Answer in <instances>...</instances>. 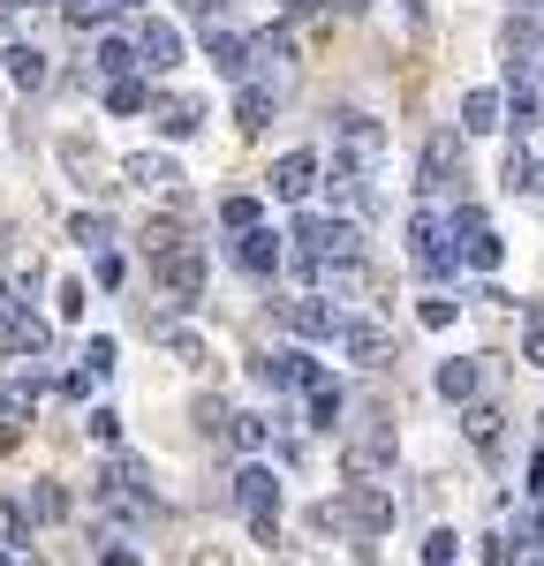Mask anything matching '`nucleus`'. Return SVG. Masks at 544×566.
<instances>
[{
  "label": "nucleus",
  "mask_w": 544,
  "mask_h": 566,
  "mask_svg": "<svg viewBox=\"0 0 544 566\" xmlns=\"http://www.w3.org/2000/svg\"><path fill=\"white\" fill-rule=\"evenodd\" d=\"M234 264L265 280L272 264H280V234H272V227H242V234H234Z\"/></svg>",
  "instance_id": "obj_21"
},
{
  "label": "nucleus",
  "mask_w": 544,
  "mask_h": 566,
  "mask_svg": "<svg viewBox=\"0 0 544 566\" xmlns=\"http://www.w3.org/2000/svg\"><path fill=\"white\" fill-rule=\"evenodd\" d=\"M0 69H8V84L15 91H45L53 84V53H45V45H8V53H0Z\"/></svg>",
  "instance_id": "obj_16"
},
{
  "label": "nucleus",
  "mask_w": 544,
  "mask_h": 566,
  "mask_svg": "<svg viewBox=\"0 0 544 566\" xmlns=\"http://www.w3.org/2000/svg\"><path fill=\"white\" fill-rule=\"evenodd\" d=\"M234 129H242V136H265L272 129V91L265 84H242V91H234Z\"/></svg>",
  "instance_id": "obj_23"
},
{
  "label": "nucleus",
  "mask_w": 544,
  "mask_h": 566,
  "mask_svg": "<svg viewBox=\"0 0 544 566\" xmlns=\"http://www.w3.org/2000/svg\"><path fill=\"white\" fill-rule=\"evenodd\" d=\"M530 544H544V506H537V514H530Z\"/></svg>",
  "instance_id": "obj_49"
},
{
  "label": "nucleus",
  "mask_w": 544,
  "mask_h": 566,
  "mask_svg": "<svg viewBox=\"0 0 544 566\" xmlns=\"http://www.w3.org/2000/svg\"><path fill=\"white\" fill-rule=\"evenodd\" d=\"M23 566H45V559H39V552H23Z\"/></svg>",
  "instance_id": "obj_52"
},
{
  "label": "nucleus",
  "mask_w": 544,
  "mask_h": 566,
  "mask_svg": "<svg viewBox=\"0 0 544 566\" xmlns=\"http://www.w3.org/2000/svg\"><path fill=\"white\" fill-rule=\"evenodd\" d=\"M416 317H423L431 333H447L453 317H461V303H453V295H439V287H423V303H416Z\"/></svg>",
  "instance_id": "obj_32"
},
{
  "label": "nucleus",
  "mask_w": 544,
  "mask_h": 566,
  "mask_svg": "<svg viewBox=\"0 0 544 566\" xmlns=\"http://www.w3.org/2000/svg\"><path fill=\"white\" fill-rule=\"evenodd\" d=\"M122 181H129V189H175L181 167L167 151H129V159H122Z\"/></svg>",
  "instance_id": "obj_19"
},
{
  "label": "nucleus",
  "mask_w": 544,
  "mask_h": 566,
  "mask_svg": "<svg viewBox=\"0 0 544 566\" xmlns=\"http://www.w3.org/2000/svg\"><path fill=\"white\" fill-rule=\"evenodd\" d=\"M499 122H506V98H499V91H469V98H461V129L469 136H492Z\"/></svg>",
  "instance_id": "obj_25"
},
{
  "label": "nucleus",
  "mask_w": 544,
  "mask_h": 566,
  "mask_svg": "<svg viewBox=\"0 0 544 566\" xmlns=\"http://www.w3.org/2000/svg\"><path fill=\"white\" fill-rule=\"evenodd\" d=\"M159 287H167V303L189 310L205 295V250L197 242H175V250H159Z\"/></svg>",
  "instance_id": "obj_6"
},
{
  "label": "nucleus",
  "mask_w": 544,
  "mask_h": 566,
  "mask_svg": "<svg viewBox=\"0 0 544 566\" xmlns=\"http://www.w3.org/2000/svg\"><path fill=\"white\" fill-rule=\"evenodd\" d=\"M136 69H151V76L181 69V31L167 15H144V23H136Z\"/></svg>",
  "instance_id": "obj_12"
},
{
  "label": "nucleus",
  "mask_w": 544,
  "mask_h": 566,
  "mask_svg": "<svg viewBox=\"0 0 544 566\" xmlns=\"http://www.w3.org/2000/svg\"><path fill=\"white\" fill-rule=\"evenodd\" d=\"M69 242H84V250H106V242H114V219H106V212H69Z\"/></svg>",
  "instance_id": "obj_29"
},
{
  "label": "nucleus",
  "mask_w": 544,
  "mask_h": 566,
  "mask_svg": "<svg viewBox=\"0 0 544 566\" xmlns=\"http://www.w3.org/2000/svg\"><path fill=\"white\" fill-rule=\"evenodd\" d=\"M408 15H423V0H408Z\"/></svg>",
  "instance_id": "obj_53"
},
{
  "label": "nucleus",
  "mask_w": 544,
  "mask_h": 566,
  "mask_svg": "<svg viewBox=\"0 0 544 566\" xmlns=\"http://www.w3.org/2000/svg\"><path fill=\"white\" fill-rule=\"evenodd\" d=\"M333 423H341V386L325 378V386L311 392V431H333Z\"/></svg>",
  "instance_id": "obj_35"
},
{
  "label": "nucleus",
  "mask_w": 544,
  "mask_h": 566,
  "mask_svg": "<svg viewBox=\"0 0 544 566\" xmlns=\"http://www.w3.org/2000/svg\"><path fill=\"white\" fill-rule=\"evenodd\" d=\"M84 310H91L84 303V280H69V287H61V317H84Z\"/></svg>",
  "instance_id": "obj_45"
},
{
  "label": "nucleus",
  "mask_w": 544,
  "mask_h": 566,
  "mask_svg": "<svg viewBox=\"0 0 544 566\" xmlns=\"http://www.w3.org/2000/svg\"><path fill=\"white\" fill-rule=\"evenodd\" d=\"M98 506H106L114 522H159L151 469H144V461H129V453H114V461L98 469Z\"/></svg>",
  "instance_id": "obj_1"
},
{
  "label": "nucleus",
  "mask_w": 544,
  "mask_h": 566,
  "mask_svg": "<svg viewBox=\"0 0 544 566\" xmlns=\"http://www.w3.org/2000/svg\"><path fill=\"white\" fill-rule=\"evenodd\" d=\"M31 506H39L45 522H61V514H69V491H53V483H39V491H31Z\"/></svg>",
  "instance_id": "obj_41"
},
{
  "label": "nucleus",
  "mask_w": 544,
  "mask_h": 566,
  "mask_svg": "<svg viewBox=\"0 0 544 566\" xmlns=\"http://www.w3.org/2000/svg\"><path fill=\"white\" fill-rule=\"evenodd\" d=\"M431 386H439V400H453V408H469V400L484 392V363H477V355H447Z\"/></svg>",
  "instance_id": "obj_17"
},
{
  "label": "nucleus",
  "mask_w": 544,
  "mask_h": 566,
  "mask_svg": "<svg viewBox=\"0 0 544 566\" xmlns=\"http://www.w3.org/2000/svg\"><path fill=\"white\" fill-rule=\"evenodd\" d=\"M197 431H205V438H220V431H227V408H220V400H212V392L197 400Z\"/></svg>",
  "instance_id": "obj_42"
},
{
  "label": "nucleus",
  "mask_w": 544,
  "mask_h": 566,
  "mask_svg": "<svg viewBox=\"0 0 544 566\" xmlns=\"http://www.w3.org/2000/svg\"><path fill=\"white\" fill-rule=\"evenodd\" d=\"M144 106H151V84L144 76H114L106 84V114H144Z\"/></svg>",
  "instance_id": "obj_28"
},
{
  "label": "nucleus",
  "mask_w": 544,
  "mask_h": 566,
  "mask_svg": "<svg viewBox=\"0 0 544 566\" xmlns=\"http://www.w3.org/2000/svg\"><path fill=\"white\" fill-rule=\"evenodd\" d=\"M91 69H98V84H114V76H136V39L106 31V39L91 45Z\"/></svg>",
  "instance_id": "obj_22"
},
{
  "label": "nucleus",
  "mask_w": 544,
  "mask_h": 566,
  "mask_svg": "<svg viewBox=\"0 0 544 566\" xmlns=\"http://www.w3.org/2000/svg\"><path fill=\"white\" fill-rule=\"evenodd\" d=\"M220 227H227V234L258 227V197H220Z\"/></svg>",
  "instance_id": "obj_36"
},
{
  "label": "nucleus",
  "mask_w": 544,
  "mask_h": 566,
  "mask_svg": "<svg viewBox=\"0 0 544 566\" xmlns=\"http://www.w3.org/2000/svg\"><path fill=\"white\" fill-rule=\"evenodd\" d=\"M469 189V159H461V129H439L423 144V197H453Z\"/></svg>",
  "instance_id": "obj_4"
},
{
  "label": "nucleus",
  "mask_w": 544,
  "mask_h": 566,
  "mask_svg": "<svg viewBox=\"0 0 544 566\" xmlns=\"http://www.w3.org/2000/svg\"><path fill=\"white\" fill-rule=\"evenodd\" d=\"M258 378L280 392H317L325 386V363H311V348H287V355H258Z\"/></svg>",
  "instance_id": "obj_11"
},
{
  "label": "nucleus",
  "mask_w": 544,
  "mask_h": 566,
  "mask_svg": "<svg viewBox=\"0 0 544 566\" xmlns=\"http://www.w3.org/2000/svg\"><path fill=\"white\" fill-rule=\"evenodd\" d=\"M234 506H242V514H250V522H258V514H272V506H280V476H272L265 461H242V469H234Z\"/></svg>",
  "instance_id": "obj_14"
},
{
  "label": "nucleus",
  "mask_w": 544,
  "mask_h": 566,
  "mask_svg": "<svg viewBox=\"0 0 544 566\" xmlns=\"http://www.w3.org/2000/svg\"><path fill=\"white\" fill-rule=\"evenodd\" d=\"M333 8H341V15H363V8H370V0H333Z\"/></svg>",
  "instance_id": "obj_50"
},
{
  "label": "nucleus",
  "mask_w": 544,
  "mask_h": 566,
  "mask_svg": "<svg viewBox=\"0 0 544 566\" xmlns=\"http://www.w3.org/2000/svg\"><path fill=\"white\" fill-rule=\"evenodd\" d=\"M378 469H394V423H386V416L348 446V476H378Z\"/></svg>",
  "instance_id": "obj_18"
},
{
  "label": "nucleus",
  "mask_w": 544,
  "mask_h": 566,
  "mask_svg": "<svg viewBox=\"0 0 544 566\" xmlns=\"http://www.w3.org/2000/svg\"><path fill=\"white\" fill-rule=\"evenodd\" d=\"M122 280H129V264L114 258V250H98V258H91V287H106V295H114Z\"/></svg>",
  "instance_id": "obj_37"
},
{
  "label": "nucleus",
  "mask_w": 544,
  "mask_h": 566,
  "mask_svg": "<svg viewBox=\"0 0 544 566\" xmlns=\"http://www.w3.org/2000/svg\"><path fill=\"white\" fill-rule=\"evenodd\" d=\"M522 8H544V0H522Z\"/></svg>",
  "instance_id": "obj_54"
},
{
  "label": "nucleus",
  "mask_w": 544,
  "mask_h": 566,
  "mask_svg": "<svg viewBox=\"0 0 544 566\" xmlns=\"http://www.w3.org/2000/svg\"><path fill=\"white\" fill-rule=\"evenodd\" d=\"M280 325H287L295 340H341V310L325 303V295H287V303H280Z\"/></svg>",
  "instance_id": "obj_8"
},
{
  "label": "nucleus",
  "mask_w": 544,
  "mask_h": 566,
  "mask_svg": "<svg viewBox=\"0 0 544 566\" xmlns=\"http://www.w3.org/2000/svg\"><path fill=\"white\" fill-rule=\"evenodd\" d=\"M453 544H461L453 528H431V536H423V566H453Z\"/></svg>",
  "instance_id": "obj_39"
},
{
  "label": "nucleus",
  "mask_w": 544,
  "mask_h": 566,
  "mask_svg": "<svg viewBox=\"0 0 544 566\" xmlns=\"http://www.w3.org/2000/svg\"><path fill=\"white\" fill-rule=\"evenodd\" d=\"M181 15L189 23H220V0H181Z\"/></svg>",
  "instance_id": "obj_47"
},
{
  "label": "nucleus",
  "mask_w": 544,
  "mask_h": 566,
  "mask_svg": "<svg viewBox=\"0 0 544 566\" xmlns=\"http://www.w3.org/2000/svg\"><path fill=\"white\" fill-rule=\"evenodd\" d=\"M227 438H234L242 453H258V446L272 438V416H250V408H242V416H227Z\"/></svg>",
  "instance_id": "obj_31"
},
{
  "label": "nucleus",
  "mask_w": 544,
  "mask_h": 566,
  "mask_svg": "<svg viewBox=\"0 0 544 566\" xmlns=\"http://www.w3.org/2000/svg\"><path fill=\"white\" fill-rule=\"evenodd\" d=\"M0 566H23V552H15V544H0Z\"/></svg>",
  "instance_id": "obj_51"
},
{
  "label": "nucleus",
  "mask_w": 544,
  "mask_h": 566,
  "mask_svg": "<svg viewBox=\"0 0 544 566\" xmlns=\"http://www.w3.org/2000/svg\"><path fill=\"white\" fill-rule=\"evenodd\" d=\"M45 340H53L45 317L23 303L15 287H0V355H8V363H15V355H45Z\"/></svg>",
  "instance_id": "obj_3"
},
{
  "label": "nucleus",
  "mask_w": 544,
  "mask_h": 566,
  "mask_svg": "<svg viewBox=\"0 0 544 566\" xmlns=\"http://www.w3.org/2000/svg\"><path fill=\"white\" fill-rule=\"evenodd\" d=\"M453 227V250H461V264H477V272H492L499 258H506V242H499V227L484 212H477V205H461V212L447 219Z\"/></svg>",
  "instance_id": "obj_5"
},
{
  "label": "nucleus",
  "mask_w": 544,
  "mask_h": 566,
  "mask_svg": "<svg viewBox=\"0 0 544 566\" xmlns=\"http://www.w3.org/2000/svg\"><path fill=\"white\" fill-rule=\"evenodd\" d=\"M530 566H544V559H530Z\"/></svg>",
  "instance_id": "obj_56"
},
{
  "label": "nucleus",
  "mask_w": 544,
  "mask_h": 566,
  "mask_svg": "<svg viewBox=\"0 0 544 566\" xmlns=\"http://www.w3.org/2000/svg\"><path fill=\"white\" fill-rule=\"evenodd\" d=\"M477 552H484V566H506V559H514V544H506V536H484Z\"/></svg>",
  "instance_id": "obj_46"
},
{
  "label": "nucleus",
  "mask_w": 544,
  "mask_h": 566,
  "mask_svg": "<svg viewBox=\"0 0 544 566\" xmlns=\"http://www.w3.org/2000/svg\"><path fill=\"white\" fill-rule=\"evenodd\" d=\"M151 114H159V136H175V144L205 129V98H181V91L175 98H151Z\"/></svg>",
  "instance_id": "obj_20"
},
{
  "label": "nucleus",
  "mask_w": 544,
  "mask_h": 566,
  "mask_svg": "<svg viewBox=\"0 0 544 566\" xmlns=\"http://www.w3.org/2000/svg\"><path fill=\"white\" fill-rule=\"evenodd\" d=\"M506 189H514V197H544V167L522 151V144L506 151Z\"/></svg>",
  "instance_id": "obj_27"
},
{
  "label": "nucleus",
  "mask_w": 544,
  "mask_h": 566,
  "mask_svg": "<svg viewBox=\"0 0 544 566\" xmlns=\"http://www.w3.org/2000/svg\"><path fill=\"white\" fill-rule=\"evenodd\" d=\"M23 423H31V400H15V392H0V453L23 438Z\"/></svg>",
  "instance_id": "obj_34"
},
{
  "label": "nucleus",
  "mask_w": 544,
  "mask_h": 566,
  "mask_svg": "<svg viewBox=\"0 0 544 566\" xmlns=\"http://www.w3.org/2000/svg\"><path fill=\"white\" fill-rule=\"evenodd\" d=\"M205 53H212V69L234 76V84H250V69H258V61H250V39L227 31V23H205Z\"/></svg>",
  "instance_id": "obj_15"
},
{
  "label": "nucleus",
  "mask_w": 544,
  "mask_h": 566,
  "mask_svg": "<svg viewBox=\"0 0 544 566\" xmlns=\"http://www.w3.org/2000/svg\"><path fill=\"white\" fill-rule=\"evenodd\" d=\"M341 522H348L363 544H370V536H386V528H394V499H386L378 483H348V499H341Z\"/></svg>",
  "instance_id": "obj_9"
},
{
  "label": "nucleus",
  "mask_w": 544,
  "mask_h": 566,
  "mask_svg": "<svg viewBox=\"0 0 544 566\" xmlns=\"http://www.w3.org/2000/svg\"><path fill=\"white\" fill-rule=\"evenodd\" d=\"M144 0H61V15L76 23V31H98V23H114V15H136Z\"/></svg>",
  "instance_id": "obj_24"
},
{
  "label": "nucleus",
  "mask_w": 544,
  "mask_h": 566,
  "mask_svg": "<svg viewBox=\"0 0 544 566\" xmlns=\"http://www.w3.org/2000/svg\"><path fill=\"white\" fill-rule=\"evenodd\" d=\"M91 438H98V446H122V416H114V408H91V423H84Z\"/></svg>",
  "instance_id": "obj_40"
},
{
  "label": "nucleus",
  "mask_w": 544,
  "mask_h": 566,
  "mask_svg": "<svg viewBox=\"0 0 544 566\" xmlns=\"http://www.w3.org/2000/svg\"><path fill=\"white\" fill-rule=\"evenodd\" d=\"M325 0H280V15H317Z\"/></svg>",
  "instance_id": "obj_48"
},
{
  "label": "nucleus",
  "mask_w": 544,
  "mask_h": 566,
  "mask_svg": "<svg viewBox=\"0 0 544 566\" xmlns=\"http://www.w3.org/2000/svg\"><path fill=\"white\" fill-rule=\"evenodd\" d=\"M408 258H416V272H423V280H447L453 264H461V250H453V227L431 212V205H423V212H408Z\"/></svg>",
  "instance_id": "obj_2"
},
{
  "label": "nucleus",
  "mask_w": 544,
  "mask_h": 566,
  "mask_svg": "<svg viewBox=\"0 0 544 566\" xmlns=\"http://www.w3.org/2000/svg\"><path fill=\"white\" fill-rule=\"evenodd\" d=\"M522 355H530V363H537V370H544V310H537V317H530V333H522Z\"/></svg>",
  "instance_id": "obj_44"
},
{
  "label": "nucleus",
  "mask_w": 544,
  "mask_h": 566,
  "mask_svg": "<svg viewBox=\"0 0 544 566\" xmlns=\"http://www.w3.org/2000/svg\"><path fill=\"white\" fill-rule=\"evenodd\" d=\"M265 189L280 197V205H303V197L317 189V151H287V159H272Z\"/></svg>",
  "instance_id": "obj_13"
},
{
  "label": "nucleus",
  "mask_w": 544,
  "mask_h": 566,
  "mask_svg": "<svg viewBox=\"0 0 544 566\" xmlns=\"http://www.w3.org/2000/svg\"><path fill=\"white\" fill-rule=\"evenodd\" d=\"M159 340H167L181 363H205V340H197V333H181V325H167V317H159Z\"/></svg>",
  "instance_id": "obj_38"
},
{
  "label": "nucleus",
  "mask_w": 544,
  "mask_h": 566,
  "mask_svg": "<svg viewBox=\"0 0 544 566\" xmlns=\"http://www.w3.org/2000/svg\"><path fill=\"white\" fill-rule=\"evenodd\" d=\"M39 15H45V0H0V39L23 45L31 31H39Z\"/></svg>",
  "instance_id": "obj_26"
},
{
  "label": "nucleus",
  "mask_w": 544,
  "mask_h": 566,
  "mask_svg": "<svg viewBox=\"0 0 544 566\" xmlns=\"http://www.w3.org/2000/svg\"><path fill=\"white\" fill-rule=\"evenodd\" d=\"M537 91H544V69H537Z\"/></svg>",
  "instance_id": "obj_55"
},
{
  "label": "nucleus",
  "mask_w": 544,
  "mask_h": 566,
  "mask_svg": "<svg viewBox=\"0 0 544 566\" xmlns=\"http://www.w3.org/2000/svg\"><path fill=\"white\" fill-rule=\"evenodd\" d=\"M98 566H136V552L122 544V536H98Z\"/></svg>",
  "instance_id": "obj_43"
},
{
  "label": "nucleus",
  "mask_w": 544,
  "mask_h": 566,
  "mask_svg": "<svg viewBox=\"0 0 544 566\" xmlns=\"http://www.w3.org/2000/svg\"><path fill=\"white\" fill-rule=\"evenodd\" d=\"M378 159H386V129H378L370 114H341V167L378 175Z\"/></svg>",
  "instance_id": "obj_10"
},
{
  "label": "nucleus",
  "mask_w": 544,
  "mask_h": 566,
  "mask_svg": "<svg viewBox=\"0 0 544 566\" xmlns=\"http://www.w3.org/2000/svg\"><path fill=\"white\" fill-rule=\"evenodd\" d=\"M461 431H469V446H499V408L469 400V408H461Z\"/></svg>",
  "instance_id": "obj_30"
},
{
  "label": "nucleus",
  "mask_w": 544,
  "mask_h": 566,
  "mask_svg": "<svg viewBox=\"0 0 544 566\" xmlns=\"http://www.w3.org/2000/svg\"><path fill=\"white\" fill-rule=\"evenodd\" d=\"M341 355H348L356 370H386V363H394V333H386L378 317H341Z\"/></svg>",
  "instance_id": "obj_7"
},
{
  "label": "nucleus",
  "mask_w": 544,
  "mask_h": 566,
  "mask_svg": "<svg viewBox=\"0 0 544 566\" xmlns=\"http://www.w3.org/2000/svg\"><path fill=\"white\" fill-rule=\"evenodd\" d=\"M114 363H122V348H114V340H91L76 378H84V386H98V378H114Z\"/></svg>",
  "instance_id": "obj_33"
}]
</instances>
